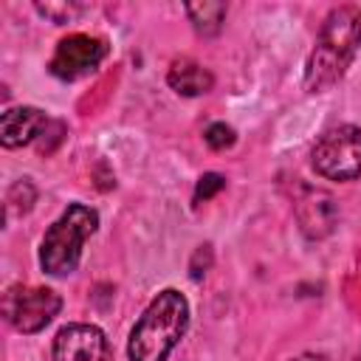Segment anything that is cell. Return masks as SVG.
Segmentation results:
<instances>
[{
  "instance_id": "1",
  "label": "cell",
  "mask_w": 361,
  "mask_h": 361,
  "mask_svg": "<svg viewBox=\"0 0 361 361\" xmlns=\"http://www.w3.org/2000/svg\"><path fill=\"white\" fill-rule=\"evenodd\" d=\"M358 48H361V8L358 6L333 8L324 17L316 45L307 56L305 87L310 93H322L333 87L353 65Z\"/></svg>"
},
{
  "instance_id": "2",
  "label": "cell",
  "mask_w": 361,
  "mask_h": 361,
  "mask_svg": "<svg viewBox=\"0 0 361 361\" xmlns=\"http://www.w3.org/2000/svg\"><path fill=\"white\" fill-rule=\"evenodd\" d=\"M189 327V302L180 290H161L130 330V361H166Z\"/></svg>"
},
{
  "instance_id": "3",
  "label": "cell",
  "mask_w": 361,
  "mask_h": 361,
  "mask_svg": "<svg viewBox=\"0 0 361 361\" xmlns=\"http://www.w3.org/2000/svg\"><path fill=\"white\" fill-rule=\"evenodd\" d=\"M99 228V212L85 203H71L45 231L39 245V268L51 276H68L79 268L85 240Z\"/></svg>"
},
{
  "instance_id": "4",
  "label": "cell",
  "mask_w": 361,
  "mask_h": 361,
  "mask_svg": "<svg viewBox=\"0 0 361 361\" xmlns=\"http://www.w3.org/2000/svg\"><path fill=\"white\" fill-rule=\"evenodd\" d=\"M310 166L327 180L361 178V127L338 124L322 133V138L310 149Z\"/></svg>"
},
{
  "instance_id": "5",
  "label": "cell",
  "mask_w": 361,
  "mask_h": 361,
  "mask_svg": "<svg viewBox=\"0 0 361 361\" xmlns=\"http://www.w3.org/2000/svg\"><path fill=\"white\" fill-rule=\"evenodd\" d=\"M62 299L51 288L37 285H11L3 296V316L20 333H39L59 313Z\"/></svg>"
},
{
  "instance_id": "6",
  "label": "cell",
  "mask_w": 361,
  "mask_h": 361,
  "mask_svg": "<svg viewBox=\"0 0 361 361\" xmlns=\"http://www.w3.org/2000/svg\"><path fill=\"white\" fill-rule=\"evenodd\" d=\"M110 54V45L102 37L90 34H71L56 42V51L48 62V71L62 82H76L87 73H93L104 56Z\"/></svg>"
},
{
  "instance_id": "7",
  "label": "cell",
  "mask_w": 361,
  "mask_h": 361,
  "mask_svg": "<svg viewBox=\"0 0 361 361\" xmlns=\"http://www.w3.org/2000/svg\"><path fill=\"white\" fill-rule=\"evenodd\" d=\"M54 361H113V353L102 327L76 322L56 333Z\"/></svg>"
},
{
  "instance_id": "8",
  "label": "cell",
  "mask_w": 361,
  "mask_h": 361,
  "mask_svg": "<svg viewBox=\"0 0 361 361\" xmlns=\"http://www.w3.org/2000/svg\"><path fill=\"white\" fill-rule=\"evenodd\" d=\"M48 127V116L39 107H8L0 116V144L6 149H17L23 144H31L42 130Z\"/></svg>"
},
{
  "instance_id": "9",
  "label": "cell",
  "mask_w": 361,
  "mask_h": 361,
  "mask_svg": "<svg viewBox=\"0 0 361 361\" xmlns=\"http://www.w3.org/2000/svg\"><path fill=\"white\" fill-rule=\"evenodd\" d=\"M299 223L307 237H324L330 234L336 223V206L333 197L324 192H310V197L299 200Z\"/></svg>"
},
{
  "instance_id": "10",
  "label": "cell",
  "mask_w": 361,
  "mask_h": 361,
  "mask_svg": "<svg viewBox=\"0 0 361 361\" xmlns=\"http://www.w3.org/2000/svg\"><path fill=\"white\" fill-rule=\"evenodd\" d=\"M166 82L180 96H203L214 87V76L192 59H175L169 73H166Z\"/></svg>"
},
{
  "instance_id": "11",
  "label": "cell",
  "mask_w": 361,
  "mask_h": 361,
  "mask_svg": "<svg viewBox=\"0 0 361 361\" xmlns=\"http://www.w3.org/2000/svg\"><path fill=\"white\" fill-rule=\"evenodd\" d=\"M226 11L228 6L220 3V0H203V3H186V14L195 25L197 34L203 37H214L220 34L223 23H226Z\"/></svg>"
},
{
  "instance_id": "12",
  "label": "cell",
  "mask_w": 361,
  "mask_h": 361,
  "mask_svg": "<svg viewBox=\"0 0 361 361\" xmlns=\"http://www.w3.org/2000/svg\"><path fill=\"white\" fill-rule=\"evenodd\" d=\"M37 11L51 23L62 25V23H73L85 11V6L82 3H37Z\"/></svg>"
},
{
  "instance_id": "13",
  "label": "cell",
  "mask_w": 361,
  "mask_h": 361,
  "mask_svg": "<svg viewBox=\"0 0 361 361\" xmlns=\"http://www.w3.org/2000/svg\"><path fill=\"white\" fill-rule=\"evenodd\" d=\"M203 141L209 144V149H228V147H234V141H237V133H234V127H228L226 121H214V124H209L206 130H203Z\"/></svg>"
},
{
  "instance_id": "14",
  "label": "cell",
  "mask_w": 361,
  "mask_h": 361,
  "mask_svg": "<svg viewBox=\"0 0 361 361\" xmlns=\"http://www.w3.org/2000/svg\"><path fill=\"white\" fill-rule=\"evenodd\" d=\"M223 186H226V178H223V175H217V172H206V175H200V178H197V186H195V203H206V200H212Z\"/></svg>"
},
{
  "instance_id": "15",
  "label": "cell",
  "mask_w": 361,
  "mask_h": 361,
  "mask_svg": "<svg viewBox=\"0 0 361 361\" xmlns=\"http://www.w3.org/2000/svg\"><path fill=\"white\" fill-rule=\"evenodd\" d=\"M293 361H324V358H322V355H310V353H307V355H299V358H293Z\"/></svg>"
},
{
  "instance_id": "16",
  "label": "cell",
  "mask_w": 361,
  "mask_h": 361,
  "mask_svg": "<svg viewBox=\"0 0 361 361\" xmlns=\"http://www.w3.org/2000/svg\"><path fill=\"white\" fill-rule=\"evenodd\" d=\"M355 361H361V350H358V355H355Z\"/></svg>"
}]
</instances>
